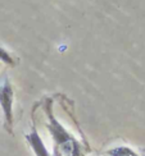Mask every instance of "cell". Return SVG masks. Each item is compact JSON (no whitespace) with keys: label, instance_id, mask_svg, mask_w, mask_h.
<instances>
[{"label":"cell","instance_id":"277c9868","mask_svg":"<svg viewBox=\"0 0 145 156\" xmlns=\"http://www.w3.org/2000/svg\"><path fill=\"white\" fill-rule=\"evenodd\" d=\"M0 60L6 63V64H13V59L10 58V55L6 53L5 50H3L2 48H0Z\"/></svg>","mask_w":145,"mask_h":156},{"label":"cell","instance_id":"6da1fadb","mask_svg":"<svg viewBox=\"0 0 145 156\" xmlns=\"http://www.w3.org/2000/svg\"><path fill=\"white\" fill-rule=\"evenodd\" d=\"M12 102H13V91L9 82L5 80L4 84L0 87V105H2L4 110L8 123L12 122Z\"/></svg>","mask_w":145,"mask_h":156},{"label":"cell","instance_id":"7a4b0ae2","mask_svg":"<svg viewBox=\"0 0 145 156\" xmlns=\"http://www.w3.org/2000/svg\"><path fill=\"white\" fill-rule=\"evenodd\" d=\"M27 140H28L31 147L34 148V151L37 156H50L49 152L46 151V148H45V146L43 145L41 138L39 137V134L36 132H32L31 134H28Z\"/></svg>","mask_w":145,"mask_h":156},{"label":"cell","instance_id":"3957f363","mask_svg":"<svg viewBox=\"0 0 145 156\" xmlns=\"http://www.w3.org/2000/svg\"><path fill=\"white\" fill-rule=\"evenodd\" d=\"M108 154L110 156H139L128 147H117V148H113V150H109Z\"/></svg>","mask_w":145,"mask_h":156}]
</instances>
